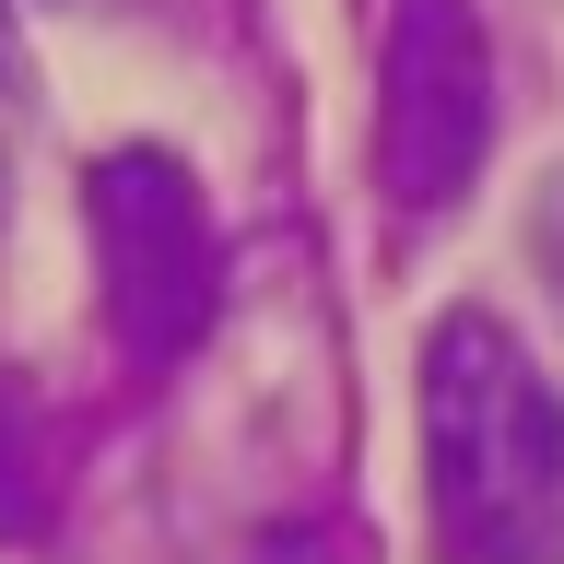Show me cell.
I'll return each instance as SVG.
<instances>
[{
	"instance_id": "obj_1",
	"label": "cell",
	"mask_w": 564,
	"mask_h": 564,
	"mask_svg": "<svg viewBox=\"0 0 564 564\" xmlns=\"http://www.w3.org/2000/svg\"><path fill=\"white\" fill-rule=\"evenodd\" d=\"M423 506L447 564H564V388L494 306L423 329Z\"/></svg>"
},
{
	"instance_id": "obj_2",
	"label": "cell",
	"mask_w": 564,
	"mask_h": 564,
	"mask_svg": "<svg viewBox=\"0 0 564 564\" xmlns=\"http://www.w3.org/2000/svg\"><path fill=\"white\" fill-rule=\"evenodd\" d=\"M83 236H95V306L118 329V352L141 377L176 365L212 329V294H224V247H212L200 176L176 153H153V141H118L83 176Z\"/></svg>"
},
{
	"instance_id": "obj_3",
	"label": "cell",
	"mask_w": 564,
	"mask_h": 564,
	"mask_svg": "<svg viewBox=\"0 0 564 564\" xmlns=\"http://www.w3.org/2000/svg\"><path fill=\"white\" fill-rule=\"evenodd\" d=\"M494 153V35L470 0H388L377 47V188L447 212Z\"/></svg>"
},
{
	"instance_id": "obj_4",
	"label": "cell",
	"mask_w": 564,
	"mask_h": 564,
	"mask_svg": "<svg viewBox=\"0 0 564 564\" xmlns=\"http://www.w3.org/2000/svg\"><path fill=\"white\" fill-rule=\"evenodd\" d=\"M35 529H47V412L0 365V541H35Z\"/></svg>"
},
{
	"instance_id": "obj_5",
	"label": "cell",
	"mask_w": 564,
	"mask_h": 564,
	"mask_svg": "<svg viewBox=\"0 0 564 564\" xmlns=\"http://www.w3.org/2000/svg\"><path fill=\"white\" fill-rule=\"evenodd\" d=\"M529 271L553 282V306H564V165L529 188Z\"/></svg>"
},
{
	"instance_id": "obj_6",
	"label": "cell",
	"mask_w": 564,
	"mask_h": 564,
	"mask_svg": "<svg viewBox=\"0 0 564 564\" xmlns=\"http://www.w3.org/2000/svg\"><path fill=\"white\" fill-rule=\"evenodd\" d=\"M35 106V59H24V24H12V0H0V118H24Z\"/></svg>"
}]
</instances>
